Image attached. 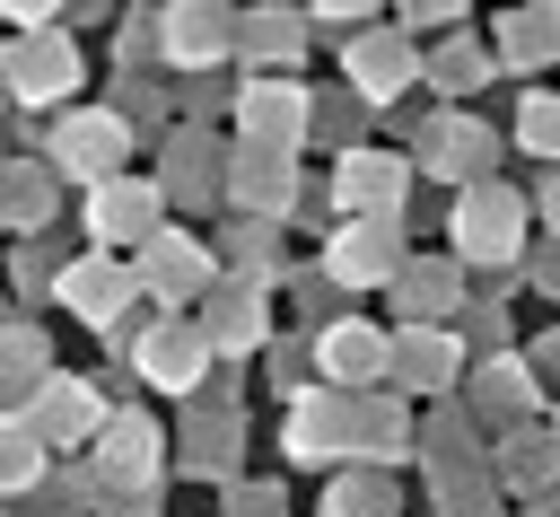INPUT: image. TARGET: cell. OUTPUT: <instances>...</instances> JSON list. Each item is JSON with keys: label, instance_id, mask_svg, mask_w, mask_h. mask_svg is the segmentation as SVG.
Listing matches in <instances>:
<instances>
[{"label": "cell", "instance_id": "cell-22", "mask_svg": "<svg viewBox=\"0 0 560 517\" xmlns=\"http://www.w3.org/2000/svg\"><path fill=\"white\" fill-rule=\"evenodd\" d=\"M551 26H560V18H516V35H508V53H551Z\"/></svg>", "mask_w": 560, "mask_h": 517}, {"label": "cell", "instance_id": "cell-20", "mask_svg": "<svg viewBox=\"0 0 560 517\" xmlns=\"http://www.w3.org/2000/svg\"><path fill=\"white\" fill-rule=\"evenodd\" d=\"M525 149L560 158V96H534V105H525Z\"/></svg>", "mask_w": 560, "mask_h": 517}, {"label": "cell", "instance_id": "cell-14", "mask_svg": "<svg viewBox=\"0 0 560 517\" xmlns=\"http://www.w3.org/2000/svg\"><path fill=\"white\" fill-rule=\"evenodd\" d=\"M376 368H385V342L376 333H359V324H332L324 333V377L350 386V377H376Z\"/></svg>", "mask_w": 560, "mask_h": 517}, {"label": "cell", "instance_id": "cell-13", "mask_svg": "<svg viewBox=\"0 0 560 517\" xmlns=\"http://www.w3.org/2000/svg\"><path fill=\"white\" fill-rule=\"evenodd\" d=\"M140 359H149V377H158V386H192V368H201L210 351H201L192 333H175V324H158V333L140 342Z\"/></svg>", "mask_w": 560, "mask_h": 517}, {"label": "cell", "instance_id": "cell-12", "mask_svg": "<svg viewBox=\"0 0 560 517\" xmlns=\"http://www.w3.org/2000/svg\"><path fill=\"white\" fill-rule=\"evenodd\" d=\"M350 70H359L368 96H394V88L411 79V53H402V35H368V44L350 53Z\"/></svg>", "mask_w": 560, "mask_h": 517}, {"label": "cell", "instance_id": "cell-3", "mask_svg": "<svg viewBox=\"0 0 560 517\" xmlns=\"http://www.w3.org/2000/svg\"><path fill=\"white\" fill-rule=\"evenodd\" d=\"M88 429H105L96 386H88V377H44V394H35V438L61 447V438H88Z\"/></svg>", "mask_w": 560, "mask_h": 517}, {"label": "cell", "instance_id": "cell-16", "mask_svg": "<svg viewBox=\"0 0 560 517\" xmlns=\"http://www.w3.org/2000/svg\"><path fill=\"white\" fill-rule=\"evenodd\" d=\"M44 473V438H35V421H0V491H26Z\"/></svg>", "mask_w": 560, "mask_h": 517}, {"label": "cell", "instance_id": "cell-7", "mask_svg": "<svg viewBox=\"0 0 560 517\" xmlns=\"http://www.w3.org/2000/svg\"><path fill=\"white\" fill-rule=\"evenodd\" d=\"M105 473H114V482H149V473H158V429H149L140 412H114V421H105Z\"/></svg>", "mask_w": 560, "mask_h": 517}, {"label": "cell", "instance_id": "cell-9", "mask_svg": "<svg viewBox=\"0 0 560 517\" xmlns=\"http://www.w3.org/2000/svg\"><path fill=\"white\" fill-rule=\"evenodd\" d=\"M332 193H341L350 210H385V202L402 193V166H394V158H376V149H359V158H341Z\"/></svg>", "mask_w": 560, "mask_h": 517}, {"label": "cell", "instance_id": "cell-15", "mask_svg": "<svg viewBox=\"0 0 560 517\" xmlns=\"http://www.w3.org/2000/svg\"><path fill=\"white\" fill-rule=\"evenodd\" d=\"M236 202H245V210H280V202H289V158H280V149H254L245 175H236Z\"/></svg>", "mask_w": 560, "mask_h": 517}, {"label": "cell", "instance_id": "cell-10", "mask_svg": "<svg viewBox=\"0 0 560 517\" xmlns=\"http://www.w3.org/2000/svg\"><path fill=\"white\" fill-rule=\"evenodd\" d=\"M61 298H70V307H79L88 324H114V307L131 298V280H122L114 263H79V272L61 280Z\"/></svg>", "mask_w": 560, "mask_h": 517}, {"label": "cell", "instance_id": "cell-21", "mask_svg": "<svg viewBox=\"0 0 560 517\" xmlns=\"http://www.w3.org/2000/svg\"><path fill=\"white\" fill-rule=\"evenodd\" d=\"M402 368H411V386H446L455 351H446V342H411V351H402Z\"/></svg>", "mask_w": 560, "mask_h": 517}, {"label": "cell", "instance_id": "cell-5", "mask_svg": "<svg viewBox=\"0 0 560 517\" xmlns=\"http://www.w3.org/2000/svg\"><path fill=\"white\" fill-rule=\"evenodd\" d=\"M245 131L289 158V140L306 131V88H298V79H254V88H245Z\"/></svg>", "mask_w": 560, "mask_h": 517}, {"label": "cell", "instance_id": "cell-17", "mask_svg": "<svg viewBox=\"0 0 560 517\" xmlns=\"http://www.w3.org/2000/svg\"><path fill=\"white\" fill-rule=\"evenodd\" d=\"M149 280H158L166 298H184V289L201 280V245H184V237H149Z\"/></svg>", "mask_w": 560, "mask_h": 517}, {"label": "cell", "instance_id": "cell-19", "mask_svg": "<svg viewBox=\"0 0 560 517\" xmlns=\"http://www.w3.org/2000/svg\"><path fill=\"white\" fill-rule=\"evenodd\" d=\"M298 35H306L298 18H271V9L245 18V53H262V61H271V53H298Z\"/></svg>", "mask_w": 560, "mask_h": 517}, {"label": "cell", "instance_id": "cell-1", "mask_svg": "<svg viewBox=\"0 0 560 517\" xmlns=\"http://www.w3.org/2000/svg\"><path fill=\"white\" fill-rule=\"evenodd\" d=\"M52 149H61V166H70L79 184H105V175L122 166V114H70Z\"/></svg>", "mask_w": 560, "mask_h": 517}, {"label": "cell", "instance_id": "cell-6", "mask_svg": "<svg viewBox=\"0 0 560 517\" xmlns=\"http://www.w3.org/2000/svg\"><path fill=\"white\" fill-rule=\"evenodd\" d=\"M149 219H158V184H96V210H88V228L96 237H140L149 245Z\"/></svg>", "mask_w": 560, "mask_h": 517}, {"label": "cell", "instance_id": "cell-18", "mask_svg": "<svg viewBox=\"0 0 560 517\" xmlns=\"http://www.w3.org/2000/svg\"><path fill=\"white\" fill-rule=\"evenodd\" d=\"M332 438H350V429H332V412L306 394V403H298V421H289V456H306V464H315V456H332Z\"/></svg>", "mask_w": 560, "mask_h": 517}, {"label": "cell", "instance_id": "cell-11", "mask_svg": "<svg viewBox=\"0 0 560 517\" xmlns=\"http://www.w3.org/2000/svg\"><path fill=\"white\" fill-rule=\"evenodd\" d=\"M385 263H394L385 219H368V228H341V237H332V272H341V280H376Z\"/></svg>", "mask_w": 560, "mask_h": 517}, {"label": "cell", "instance_id": "cell-2", "mask_svg": "<svg viewBox=\"0 0 560 517\" xmlns=\"http://www.w3.org/2000/svg\"><path fill=\"white\" fill-rule=\"evenodd\" d=\"M516 228H525V210H516V193H464L455 202V245L481 263V254H516Z\"/></svg>", "mask_w": 560, "mask_h": 517}, {"label": "cell", "instance_id": "cell-8", "mask_svg": "<svg viewBox=\"0 0 560 517\" xmlns=\"http://www.w3.org/2000/svg\"><path fill=\"white\" fill-rule=\"evenodd\" d=\"M236 44V18H219V9H175L166 18V53L175 61H219Z\"/></svg>", "mask_w": 560, "mask_h": 517}, {"label": "cell", "instance_id": "cell-4", "mask_svg": "<svg viewBox=\"0 0 560 517\" xmlns=\"http://www.w3.org/2000/svg\"><path fill=\"white\" fill-rule=\"evenodd\" d=\"M0 79H9V88H18L26 105H44L52 88H70V79H79V53H70L61 35H26V44H18L9 61H0Z\"/></svg>", "mask_w": 560, "mask_h": 517}]
</instances>
